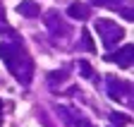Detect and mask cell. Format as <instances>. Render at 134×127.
<instances>
[{
  "label": "cell",
  "mask_w": 134,
  "mask_h": 127,
  "mask_svg": "<svg viewBox=\"0 0 134 127\" xmlns=\"http://www.w3.org/2000/svg\"><path fill=\"white\" fill-rule=\"evenodd\" d=\"M17 10H19L22 14H29V17H31V14H36V12H38V5H36V3H22Z\"/></svg>",
  "instance_id": "cell-1"
}]
</instances>
